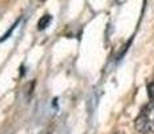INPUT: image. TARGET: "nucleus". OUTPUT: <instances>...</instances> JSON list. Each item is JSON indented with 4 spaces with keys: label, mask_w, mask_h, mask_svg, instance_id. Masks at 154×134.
Instances as JSON below:
<instances>
[{
    "label": "nucleus",
    "mask_w": 154,
    "mask_h": 134,
    "mask_svg": "<svg viewBox=\"0 0 154 134\" xmlns=\"http://www.w3.org/2000/svg\"><path fill=\"white\" fill-rule=\"evenodd\" d=\"M135 129L141 134H154V120L142 111L135 120Z\"/></svg>",
    "instance_id": "1"
},
{
    "label": "nucleus",
    "mask_w": 154,
    "mask_h": 134,
    "mask_svg": "<svg viewBox=\"0 0 154 134\" xmlns=\"http://www.w3.org/2000/svg\"><path fill=\"white\" fill-rule=\"evenodd\" d=\"M50 22H51V16H50V15H44L42 19L39 20V23H38V28H39V30H44L47 26H48Z\"/></svg>",
    "instance_id": "2"
}]
</instances>
